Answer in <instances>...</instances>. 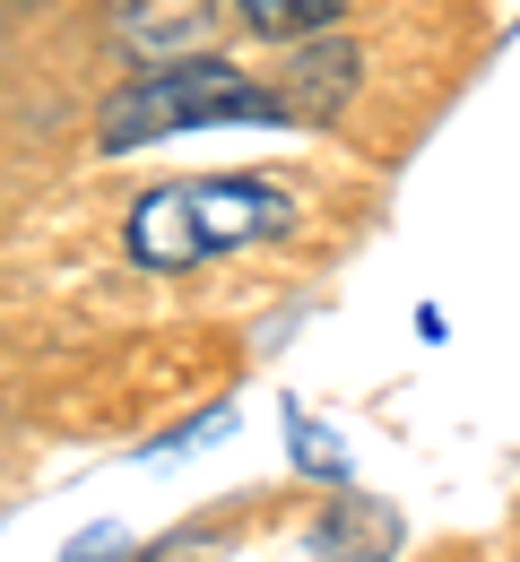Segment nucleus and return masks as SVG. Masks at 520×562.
Masks as SVG:
<instances>
[{
    "mask_svg": "<svg viewBox=\"0 0 520 562\" xmlns=\"http://www.w3.org/2000/svg\"><path fill=\"white\" fill-rule=\"evenodd\" d=\"M296 225V200L261 173H191V182H165L131 209V260L140 269H200L225 260L243 243H269Z\"/></svg>",
    "mask_w": 520,
    "mask_h": 562,
    "instance_id": "obj_1",
    "label": "nucleus"
},
{
    "mask_svg": "<svg viewBox=\"0 0 520 562\" xmlns=\"http://www.w3.org/2000/svg\"><path fill=\"white\" fill-rule=\"evenodd\" d=\"M218 122H296V113H287V87H261L225 61H165L104 104L96 139H104V156H131V147H156L174 131H218Z\"/></svg>",
    "mask_w": 520,
    "mask_h": 562,
    "instance_id": "obj_2",
    "label": "nucleus"
},
{
    "mask_svg": "<svg viewBox=\"0 0 520 562\" xmlns=\"http://www.w3.org/2000/svg\"><path fill=\"white\" fill-rule=\"evenodd\" d=\"M209 0H122L113 9V35H122V53L131 61H148V70H165L174 53H200L209 44Z\"/></svg>",
    "mask_w": 520,
    "mask_h": 562,
    "instance_id": "obj_3",
    "label": "nucleus"
},
{
    "mask_svg": "<svg viewBox=\"0 0 520 562\" xmlns=\"http://www.w3.org/2000/svg\"><path fill=\"white\" fill-rule=\"evenodd\" d=\"M390 546H399V519L347 485L330 502V519L312 528V562H390Z\"/></svg>",
    "mask_w": 520,
    "mask_h": 562,
    "instance_id": "obj_4",
    "label": "nucleus"
},
{
    "mask_svg": "<svg viewBox=\"0 0 520 562\" xmlns=\"http://www.w3.org/2000/svg\"><path fill=\"white\" fill-rule=\"evenodd\" d=\"M347 95H356V53L312 35L296 53V70H287V113H296V122H330Z\"/></svg>",
    "mask_w": 520,
    "mask_h": 562,
    "instance_id": "obj_5",
    "label": "nucleus"
},
{
    "mask_svg": "<svg viewBox=\"0 0 520 562\" xmlns=\"http://www.w3.org/2000/svg\"><path fill=\"white\" fill-rule=\"evenodd\" d=\"M252 35H278V44H303V35H330L347 18V0H225Z\"/></svg>",
    "mask_w": 520,
    "mask_h": 562,
    "instance_id": "obj_6",
    "label": "nucleus"
},
{
    "mask_svg": "<svg viewBox=\"0 0 520 562\" xmlns=\"http://www.w3.org/2000/svg\"><path fill=\"white\" fill-rule=\"evenodd\" d=\"M287 441H296V459H303V468H321L330 485H347V468H339V450H330V441H321V432L303 424V407H287Z\"/></svg>",
    "mask_w": 520,
    "mask_h": 562,
    "instance_id": "obj_7",
    "label": "nucleus"
}]
</instances>
